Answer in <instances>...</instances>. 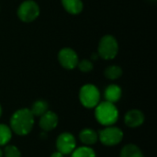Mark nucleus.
I'll return each mask as SVG.
<instances>
[{"mask_svg": "<svg viewBox=\"0 0 157 157\" xmlns=\"http://www.w3.org/2000/svg\"><path fill=\"white\" fill-rule=\"evenodd\" d=\"M34 118L35 117L32 115L29 109H20L16 110L9 121V127L12 132L19 136L28 135L33 129Z\"/></svg>", "mask_w": 157, "mask_h": 157, "instance_id": "f257e3e1", "label": "nucleus"}, {"mask_svg": "<svg viewBox=\"0 0 157 157\" xmlns=\"http://www.w3.org/2000/svg\"><path fill=\"white\" fill-rule=\"evenodd\" d=\"M95 117L97 121L103 126L114 125L119 119V110L115 104L103 101L95 107Z\"/></svg>", "mask_w": 157, "mask_h": 157, "instance_id": "f03ea898", "label": "nucleus"}, {"mask_svg": "<svg viewBox=\"0 0 157 157\" xmlns=\"http://www.w3.org/2000/svg\"><path fill=\"white\" fill-rule=\"evenodd\" d=\"M119 52V44L115 37L112 35L103 36L98 43V54L104 60L114 59Z\"/></svg>", "mask_w": 157, "mask_h": 157, "instance_id": "7ed1b4c3", "label": "nucleus"}, {"mask_svg": "<svg viewBox=\"0 0 157 157\" xmlns=\"http://www.w3.org/2000/svg\"><path fill=\"white\" fill-rule=\"evenodd\" d=\"M79 100L86 109H94L100 102V92L93 84L84 85L79 91Z\"/></svg>", "mask_w": 157, "mask_h": 157, "instance_id": "20e7f679", "label": "nucleus"}, {"mask_svg": "<svg viewBox=\"0 0 157 157\" xmlns=\"http://www.w3.org/2000/svg\"><path fill=\"white\" fill-rule=\"evenodd\" d=\"M98 140L103 145L106 146H115L121 143L123 140V132L113 125L106 126L104 129L100 130L98 132Z\"/></svg>", "mask_w": 157, "mask_h": 157, "instance_id": "39448f33", "label": "nucleus"}, {"mask_svg": "<svg viewBox=\"0 0 157 157\" xmlns=\"http://www.w3.org/2000/svg\"><path fill=\"white\" fill-rule=\"evenodd\" d=\"M40 15V6L33 0H26L17 8V17L23 22L34 21Z\"/></svg>", "mask_w": 157, "mask_h": 157, "instance_id": "423d86ee", "label": "nucleus"}, {"mask_svg": "<svg viewBox=\"0 0 157 157\" xmlns=\"http://www.w3.org/2000/svg\"><path fill=\"white\" fill-rule=\"evenodd\" d=\"M56 148L57 151L63 155H71L72 152L76 148L75 137L70 132L61 133L56 140Z\"/></svg>", "mask_w": 157, "mask_h": 157, "instance_id": "0eeeda50", "label": "nucleus"}, {"mask_svg": "<svg viewBox=\"0 0 157 157\" xmlns=\"http://www.w3.org/2000/svg\"><path fill=\"white\" fill-rule=\"evenodd\" d=\"M60 64L67 70L75 69L79 62L77 53L71 48H63L58 53Z\"/></svg>", "mask_w": 157, "mask_h": 157, "instance_id": "6e6552de", "label": "nucleus"}, {"mask_svg": "<svg viewBox=\"0 0 157 157\" xmlns=\"http://www.w3.org/2000/svg\"><path fill=\"white\" fill-rule=\"evenodd\" d=\"M59 123V118L53 111L48 110L40 117L39 125L43 132H51L54 130Z\"/></svg>", "mask_w": 157, "mask_h": 157, "instance_id": "1a4fd4ad", "label": "nucleus"}, {"mask_svg": "<svg viewBox=\"0 0 157 157\" xmlns=\"http://www.w3.org/2000/svg\"><path fill=\"white\" fill-rule=\"evenodd\" d=\"M144 114L139 109H131L124 116V122L130 128H138L144 122Z\"/></svg>", "mask_w": 157, "mask_h": 157, "instance_id": "9d476101", "label": "nucleus"}, {"mask_svg": "<svg viewBox=\"0 0 157 157\" xmlns=\"http://www.w3.org/2000/svg\"><path fill=\"white\" fill-rule=\"evenodd\" d=\"M79 139L81 143L86 146H91L97 144L98 141V132L91 128H85L79 133Z\"/></svg>", "mask_w": 157, "mask_h": 157, "instance_id": "9b49d317", "label": "nucleus"}, {"mask_svg": "<svg viewBox=\"0 0 157 157\" xmlns=\"http://www.w3.org/2000/svg\"><path fill=\"white\" fill-rule=\"evenodd\" d=\"M121 95H122V90L121 86H119L116 84H111L108 86L104 92V97L106 101L113 104H115L121 99Z\"/></svg>", "mask_w": 157, "mask_h": 157, "instance_id": "f8f14e48", "label": "nucleus"}, {"mask_svg": "<svg viewBox=\"0 0 157 157\" xmlns=\"http://www.w3.org/2000/svg\"><path fill=\"white\" fill-rule=\"evenodd\" d=\"M63 8L72 15H78L82 12L84 5L82 0H61Z\"/></svg>", "mask_w": 157, "mask_h": 157, "instance_id": "ddd939ff", "label": "nucleus"}, {"mask_svg": "<svg viewBox=\"0 0 157 157\" xmlns=\"http://www.w3.org/2000/svg\"><path fill=\"white\" fill-rule=\"evenodd\" d=\"M120 157H144L142 150L133 144H129L123 146L121 151Z\"/></svg>", "mask_w": 157, "mask_h": 157, "instance_id": "4468645a", "label": "nucleus"}, {"mask_svg": "<svg viewBox=\"0 0 157 157\" xmlns=\"http://www.w3.org/2000/svg\"><path fill=\"white\" fill-rule=\"evenodd\" d=\"M29 110L31 111V113L34 117H40L46 111L49 110V104L47 101H45L43 99H38L32 103Z\"/></svg>", "mask_w": 157, "mask_h": 157, "instance_id": "2eb2a0df", "label": "nucleus"}, {"mask_svg": "<svg viewBox=\"0 0 157 157\" xmlns=\"http://www.w3.org/2000/svg\"><path fill=\"white\" fill-rule=\"evenodd\" d=\"M71 157H97V155L90 146L84 145L75 148L72 152Z\"/></svg>", "mask_w": 157, "mask_h": 157, "instance_id": "dca6fc26", "label": "nucleus"}, {"mask_svg": "<svg viewBox=\"0 0 157 157\" xmlns=\"http://www.w3.org/2000/svg\"><path fill=\"white\" fill-rule=\"evenodd\" d=\"M12 139V131L9 126L0 123V146L6 145Z\"/></svg>", "mask_w": 157, "mask_h": 157, "instance_id": "f3484780", "label": "nucleus"}, {"mask_svg": "<svg viewBox=\"0 0 157 157\" xmlns=\"http://www.w3.org/2000/svg\"><path fill=\"white\" fill-rule=\"evenodd\" d=\"M104 75L109 80H116L122 75V69L118 65H110L105 69Z\"/></svg>", "mask_w": 157, "mask_h": 157, "instance_id": "a211bd4d", "label": "nucleus"}, {"mask_svg": "<svg viewBox=\"0 0 157 157\" xmlns=\"http://www.w3.org/2000/svg\"><path fill=\"white\" fill-rule=\"evenodd\" d=\"M5 146L3 151V155L5 157H21V153L17 146L12 144H6Z\"/></svg>", "mask_w": 157, "mask_h": 157, "instance_id": "6ab92c4d", "label": "nucleus"}, {"mask_svg": "<svg viewBox=\"0 0 157 157\" xmlns=\"http://www.w3.org/2000/svg\"><path fill=\"white\" fill-rule=\"evenodd\" d=\"M77 67L79 68V70L83 73H89L90 71L93 70V63L90 60L87 59H84L80 62H78L77 63Z\"/></svg>", "mask_w": 157, "mask_h": 157, "instance_id": "aec40b11", "label": "nucleus"}, {"mask_svg": "<svg viewBox=\"0 0 157 157\" xmlns=\"http://www.w3.org/2000/svg\"><path fill=\"white\" fill-rule=\"evenodd\" d=\"M50 157H63V154H61L60 152H54V153H52V155Z\"/></svg>", "mask_w": 157, "mask_h": 157, "instance_id": "412c9836", "label": "nucleus"}, {"mask_svg": "<svg viewBox=\"0 0 157 157\" xmlns=\"http://www.w3.org/2000/svg\"><path fill=\"white\" fill-rule=\"evenodd\" d=\"M98 57V53H97V54H96V53L92 54V59H93V60H97Z\"/></svg>", "mask_w": 157, "mask_h": 157, "instance_id": "4be33fe9", "label": "nucleus"}, {"mask_svg": "<svg viewBox=\"0 0 157 157\" xmlns=\"http://www.w3.org/2000/svg\"><path fill=\"white\" fill-rule=\"evenodd\" d=\"M0 157H3V151L1 148H0Z\"/></svg>", "mask_w": 157, "mask_h": 157, "instance_id": "5701e85b", "label": "nucleus"}, {"mask_svg": "<svg viewBox=\"0 0 157 157\" xmlns=\"http://www.w3.org/2000/svg\"><path fill=\"white\" fill-rule=\"evenodd\" d=\"M1 115H2V107L0 105V117H1Z\"/></svg>", "mask_w": 157, "mask_h": 157, "instance_id": "b1692460", "label": "nucleus"}]
</instances>
